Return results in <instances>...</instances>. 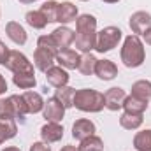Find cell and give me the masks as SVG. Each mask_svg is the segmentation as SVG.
Segmentation results:
<instances>
[{"label": "cell", "mask_w": 151, "mask_h": 151, "mask_svg": "<svg viewBox=\"0 0 151 151\" xmlns=\"http://www.w3.org/2000/svg\"><path fill=\"white\" fill-rule=\"evenodd\" d=\"M76 19H77V7L72 2L58 4V11H56V21L58 23H70Z\"/></svg>", "instance_id": "obj_14"}, {"label": "cell", "mask_w": 151, "mask_h": 151, "mask_svg": "<svg viewBox=\"0 0 151 151\" xmlns=\"http://www.w3.org/2000/svg\"><path fill=\"white\" fill-rule=\"evenodd\" d=\"M42 113H44L46 121H51V123H60V121L63 119L65 107H63V104H62L58 99L51 97V99H47V102H44V109H42Z\"/></svg>", "instance_id": "obj_6"}, {"label": "cell", "mask_w": 151, "mask_h": 151, "mask_svg": "<svg viewBox=\"0 0 151 151\" xmlns=\"http://www.w3.org/2000/svg\"><path fill=\"white\" fill-rule=\"evenodd\" d=\"M55 63V55H51L49 51L37 47L35 53H34V65L37 67L40 72H47Z\"/></svg>", "instance_id": "obj_12"}, {"label": "cell", "mask_w": 151, "mask_h": 151, "mask_svg": "<svg viewBox=\"0 0 151 151\" xmlns=\"http://www.w3.org/2000/svg\"><path fill=\"white\" fill-rule=\"evenodd\" d=\"M0 119H14L16 121V113L12 107L11 99H0Z\"/></svg>", "instance_id": "obj_31"}, {"label": "cell", "mask_w": 151, "mask_h": 151, "mask_svg": "<svg viewBox=\"0 0 151 151\" xmlns=\"http://www.w3.org/2000/svg\"><path fill=\"white\" fill-rule=\"evenodd\" d=\"M5 34H7V37L11 39L14 44H18V46H23L27 42V32H25V28L19 23H16V21H9L5 25Z\"/></svg>", "instance_id": "obj_17"}, {"label": "cell", "mask_w": 151, "mask_h": 151, "mask_svg": "<svg viewBox=\"0 0 151 151\" xmlns=\"http://www.w3.org/2000/svg\"><path fill=\"white\" fill-rule=\"evenodd\" d=\"M40 137L46 144H51V142H58L62 137H63V127L60 123H51L47 121L42 128H40Z\"/></svg>", "instance_id": "obj_9"}, {"label": "cell", "mask_w": 151, "mask_h": 151, "mask_svg": "<svg viewBox=\"0 0 151 151\" xmlns=\"http://www.w3.org/2000/svg\"><path fill=\"white\" fill-rule=\"evenodd\" d=\"M19 2H21V4H34L35 0H19Z\"/></svg>", "instance_id": "obj_38"}, {"label": "cell", "mask_w": 151, "mask_h": 151, "mask_svg": "<svg viewBox=\"0 0 151 151\" xmlns=\"http://www.w3.org/2000/svg\"><path fill=\"white\" fill-rule=\"evenodd\" d=\"M123 37V32L118 27H106L97 34V42H95V49L99 53H107L118 46V42Z\"/></svg>", "instance_id": "obj_4"}, {"label": "cell", "mask_w": 151, "mask_h": 151, "mask_svg": "<svg viewBox=\"0 0 151 151\" xmlns=\"http://www.w3.org/2000/svg\"><path fill=\"white\" fill-rule=\"evenodd\" d=\"M12 83L21 88V90H30V88H35L37 84V79L34 74H27V72H21V74H14L12 76Z\"/></svg>", "instance_id": "obj_25"}, {"label": "cell", "mask_w": 151, "mask_h": 151, "mask_svg": "<svg viewBox=\"0 0 151 151\" xmlns=\"http://www.w3.org/2000/svg\"><path fill=\"white\" fill-rule=\"evenodd\" d=\"M97 42V19L91 14H81L76 19V47L83 53H90L95 49Z\"/></svg>", "instance_id": "obj_1"}, {"label": "cell", "mask_w": 151, "mask_h": 151, "mask_svg": "<svg viewBox=\"0 0 151 151\" xmlns=\"http://www.w3.org/2000/svg\"><path fill=\"white\" fill-rule=\"evenodd\" d=\"M125 99H127V93H125V90H123V88H118V86L109 88V90L104 93L106 107H107L109 111H118V109H121V107H123V102H125Z\"/></svg>", "instance_id": "obj_8"}, {"label": "cell", "mask_w": 151, "mask_h": 151, "mask_svg": "<svg viewBox=\"0 0 151 151\" xmlns=\"http://www.w3.org/2000/svg\"><path fill=\"white\" fill-rule=\"evenodd\" d=\"M132 97L141 99V100H151V83L142 79V81H135L132 84Z\"/></svg>", "instance_id": "obj_19"}, {"label": "cell", "mask_w": 151, "mask_h": 151, "mask_svg": "<svg viewBox=\"0 0 151 151\" xmlns=\"http://www.w3.org/2000/svg\"><path fill=\"white\" fill-rule=\"evenodd\" d=\"M5 69H9L11 72L14 74H21V72H27V74H34V65L28 62V58L19 53V51H11L9 55V60L5 63Z\"/></svg>", "instance_id": "obj_5"}, {"label": "cell", "mask_w": 151, "mask_h": 151, "mask_svg": "<svg viewBox=\"0 0 151 151\" xmlns=\"http://www.w3.org/2000/svg\"><path fill=\"white\" fill-rule=\"evenodd\" d=\"M95 134V123L90 121V119H77L74 125H72V137L76 141H83L90 135Z\"/></svg>", "instance_id": "obj_11"}, {"label": "cell", "mask_w": 151, "mask_h": 151, "mask_svg": "<svg viewBox=\"0 0 151 151\" xmlns=\"http://www.w3.org/2000/svg\"><path fill=\"white\" fill-rule=\"evenodd\" d=\"M5 90H7V83H5L4 76L0 74V95H2V93H5Z\"/></svg>", "instance_id": "obj_35"}, {"label": "cell", "mask_w": 151, "mask_h": 151, "mask_svg": "<svg viewBox=\"0 0 151 151\" xmlns=\"http://www.w3.org/2000/svg\"><path fill=\"white\" fill-rule=\"evenodd\" d=\"M9 99L12 102V107H14V113H16V119L23 121L25 119V114H28V109H27V104H25L23 95H11Z\"/></svg>", "instance_id": "obj_29"}, {"label": "cell", "mask_w": 151, "mask_h": 151, "mask_svg": "<svg viewBox=\"0 0 151 151\" xmlns=\"http://www.w3.org/2000/svg\"><path fill=\"white\" fill-rule=\"evenodd\" d=\"M37 47H42V49L49 51L51 55H55V58H56V55L60 53L58 46L55 44V40H53V37H51V34H49V35H40L39 40H37Z\"/></svg>", "instance_id": "obj_32"}, {"label": "cell", "mask_w": 151, "mask_h": 151, "mask_svg": "<svg viewBox=\"0 0 151 151\" xmlns=\"http://www.w3.org/2000/svg\"><path fill=\"white\" fill-rule=\"evenodd\" d=\"M46 81L55 86V88H60V86H67L69 83V74L63 67H51L47 72H46Z\"/></svg>", "instance_id": "obj_16"}, {"label": "cell", "mask_w": 151, "mask_h": 151, "mask_svg": "<svg viewBox=\"0 0 151 151\" xmlns=\"http://www.w3.org/2000/svg\"><path fill=\"white\" fill-rule=\"evenodd\" d=\"M95 74L102 81H111L118 76V67L111 60H99L95 65Z\"/></svg>", "instance_id": "obj_13"}, {"label": "cell", "mask_w": 151, "mask_h": 151, "mask_svg": "<svg viewBox=\"0 0 151 151\" xmlns=\"http://www.w3.org/2000/svg\"><path fill=\"white\" fill-rule=\"evenodd\" d=\"M25 19H27V23L32 27V28H44L46 25H47V19H46V16L40 12V11H28L27 12V16H25Z\"/></svg>", "instance_id": "obj_28"}, {"label": "cell", "mask_w": 151, "mask_h": 151, "mask_svg": "<svg viewBox=\"0 0 151 151\" xmlns=\"http://www.w3.org/2000/svg\"><path fill=\"white\" fill-rule=\"evenodd\" d=\"M39 11L46 16L47 23H55V21H56V11H58V2L47 0V2H44V4L40 5V9H39Z\"/></svg>", "instance_id": "obj_30"}, {"label": "cell", "mask_w": 151, "mask_h": 151, "mask_svg": "<svg viewBox=\"0 0 151 151\" xmlns=\"http://www.w3.org/2000/svg\"><path fill=\"white\" fill-rule=\"evenodd\" d=\"M55 60H56V62L60 63V67H63V69H77L81 56L77 55V51L67 47V49H62V51L56 55Z\"/></svg>", "instance_id": "obj_15"}, {"label": "cell", "mask_w": 151, "mask_h": 151, "mask_svg": "<svg viewBox=\"0 0 151 151\" xmlns=\"http://www.w3.org/2000/svg\"><path fill=\"white\" fill-rule=\"evenodd\" d=\"M142 39H144V42H146V44H150V46H151V28H148V30L142 34Z\"/></svg>", "instance_id": "obj_36"}, {"label": "cell", "mask_w": 151, "mask_h": 151, "mask_svg": "<svg viewBox=\"0 0 151 151\" xmlns=\"http://www.w3.org/2000/svg\"><path fill=\"white\" fill-rule=\"evenodd\" d=\"M51 37L55 40V44L58 46V49H67L72 42H74V37H76V32L67 28V27H58L56 30H53Z\"/></svg>", "instance_id": "obj_10"}, {"label": "cell", "mask_w": 151, "mask_h": 151, "mask_svg": "<svg viewBox=\"0 0 151 151\" xmlns=\"http://www.w3.org/2000/svg\"><path fill=\"white\" fill-rule=\"evenodd\" d=\"M97 58L91 55V53H84L79 60V65H77V70L83 76H91L95 74V65H97Z\"/></svg>", "instance_id": "obj_22"}, {"label": "cell", "mask_w": 151, "mask_h": 151, "mask_svg": "<svg viewBox=\"0 0 151 151\" xmlns=\"http://www.w3.org/2000/svg\"><path fill=\"white\" fill-rule=\"evenodd\" d=\"M74 106L76 109H79L83 113H100L106 107L104 93H100L97 90H90V88L77 90L74 95Z\"/></svg>", "instance_id": "obj_3"}, {"label": "cell", "mask_w": 151, "mask_h": 151, "mask_svg": "<svg viewBox=\"0 0 151 151\" xmlns=\"http://www.w3.org/2000/svg\"><path fill=\"white\" fill-rule=\"evenodd\" d=\"M102 2H106V4H116V2H119V0H102Z\"/></svg>", "instance_id": "obj_39"}, {"label": "cell", "mask_w": 151, "mask_h": 151, "mask_svg": "<svg viewBox=\"0 0 151 151\" xmlns=\"http://www.w3.org/2000/svg\"><path fill=\"white\" fill-rule=\"evenodd\" d=\"M119 125L127 130H135L142 125V114H130L123 113L119 116Z\"/></svg>", "instance_id": "obj_24"}, {"label": "cell", "mask_w": 151, "mask_h": 151, "mask_svg": "<svg viewBox=\"0 0 151 151\" xmlns=\"http://www.w3.org/2000/svg\"><path fill=\"white\" fill-rule=\"evenodd\" d=\"M77 150L79 151H104V142H102L100 137H97V135L93 134V135L83 139L81 144L77 146Z\"/></svg>", "instance_id": "obj_26"}, {"label": "cell", "mask_w": 151, "mask_h": 151, "mask_svg": "<svg viewBox=\"0 0 151 151\" xmlns=\"http://www.w3.org/2000/svg\"><path fill=\"white\" fill-rule=\"evenodd\" d=\"M83 2H86V0H83Z\"/></svg>", "instance_id": "obj_41"}, {"label": "cell", "mask_w": 151, "mask_h": 151, "mask_svg": "<svg viewBox=\"0 0 151 151\" xmlns=\"http://www.w3.org/2000/svg\"><path fill=\"white\" fill-rule=\"evenodd\" d=\"M119 56H121V62L125 63V67H128V69H137L144 63L146 53H144V44L139 39V35H128L125 39Z\"/></svg>", "instance_id": "obj_2"}, {"label": "cell", "mask_w": 151, "mask_h": 151, "mask_svg": "<svg viewBox=\"0 0 151 151\" xmlns=\"http://www.w3.org/2000/svg\"><path fill=\"white\" fill-rule=\"evenodd\" d=\"M9 55H11V49L0 40V63L5 67V63H7V60H9Z\"/></svg>", "instance_id": "obj_33"}, {"label": "cell", "mask_w": 151, "mask_h": 151, "mask_svg": "<svg viewBox=\"0 0 151 151\" xmlns=\"http://www.w3.org/2000/svg\"><path fill=\"white\" fill-rule=\"evenodd\" d=\"M2 151H19L18 148H5V150H2Z\"/></svg>", "instance_id": "obj_40"}, {"label": "cell", "mask_w": 151, "mask_h": 151, "mask_svg": "<svg viewBox=\"0 0 151 151\" xmlns=\"http://www.w3.org/2000/svg\"><path fill=\"white\" fill-rule=\"evenodd\" d=\"M128 25H130V30L134 34H141L142 35L148 28H151V14L146 12V11H137V12H134L130 16Z\"/></svg>", "instance_id": "obj_7"}, {"label": "cell", "mask_w": 151, "mask_h": 151, "mask_svg": "<svg viewBox=\"0 0 151 151\" xmlns=\"http://www.w3.org/2000/svg\"><path fill=\"white\" fill-rule=\"evenodd\" d=\"M23 99H25V104H27V109L30 114H37L44 109V100L42 97L35 93V91H25L23 93Z\"/></svg>", "instance_id": "obj_18"}, {"label": "cell", "mask_w": 151, "mask_h": 151, "mask_svg": "<svg viewBox=\"0 0 151 151\" xmlns=\"http://www.w3.org/2000/svg\"><path fill=\"white\" fill-rule=\"evenodd\" d=\"M134 148L137 151H151V130H142L135 134Z\"/></svg>", "instance_id": "obj_27"}, {"label": "cell", "mask_w": 151, "mask_h": 151, "mask_svg": "<svg viewBox=\"0 0 151 151\" xmlns=\"http://www.w3.org/2000/svg\"><path fill=\"white\" fill-rule=\"evenodd\" d=\"M18 132V125L14 119H0V144L12 139Z\"/></svg>", "instance_id": "obj_23"}, {"label": "cell", "mask_w": 151, "mask_h": 151, "mask_svg": "<svg viewBox=\"0 0 151 151\" xmlns=\"http://www.w3.org/2000/svg\"><path fill=\"white\" fill-rule=\"evenodd\" d=\"M60 151H79V150H77L76 146H63Z\"/></svg>", "instance_id": "obj_37"}, {"label": "cell", "mask_w": 151, "mask_h": 151, "mask_svg": "<svg viewBox=\"0 0 151 151\" xmlns=\"http://www.w3.org/2000/svg\"><path fill=\"white\" fill-rule=\"evenodd\" d=\"M123 107H125V113L130 114H142L148 109V102L146 100H141V99H135V97H127L125 102H123Z\"/></svg>", "instance_id": "obj_20"}, {"label": "cell", "mask_w": 151, "mask_h": 151, "mask_svg": "<svg viewBox=\"0 0 151 151\" xmlns=\"http://www.w3.org/2000/svg\"><path fill=\"white\" fill-rule=\"evenodd\" d=\"M30 151H51V148L42 141V142H34V144L30 146Z\"/></svg>", "instance_id": "obj_34"}, {"label": "cell", "mask_w": 151, "mask_h": 151, "mask_svg": "<svg viewBox=\"0 0 151 151\" xmlns=\"http://www.w3.org/2000/svg\"><path fill=\"white\" fill-rule=\"evenodd\" d=\"M74 95H76V90L70 88V86H60L55 90V99H58L65 109L72 107L74 106Z\"/></svg>", "instance_id": "obj_21"}]
</instances>
